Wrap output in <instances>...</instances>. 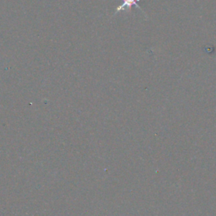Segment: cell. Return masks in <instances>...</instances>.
<instances>
[{"label": "cell", "instance_id": "1", "mask_svg": "<svg viewBox=\"0 0 216 216\" xmlns=\"http://www.w3.org/2000/svg\"><path fill=\"white\" fill-rule=\"evenodd\" d=\"M122 1H123L122 4L120 6H118V7L116 9V11H115L114 15L117 14V12H119V11L121 10L129 12V11L131 10V8H132L133 5L135 6V7H136L137 9H138V10H142L141 8H140V6L138 5V0H122Z\"/></svg>", "mask_w": 216, "mask_h": 216}, {"label": "cell", "instance_id": "2", "mask_svg": "<svg viewBox=\"0 0 216 216\" xmlns=\"http://www.w3.org/2000/svg\"><path fill=\"white\" fill-rule=\"evenodd\" d=\"M138 2H139V1H140V0H138Z\"/></svg>", "mask_w": 216, "mask_h": 216}]
</instances>
